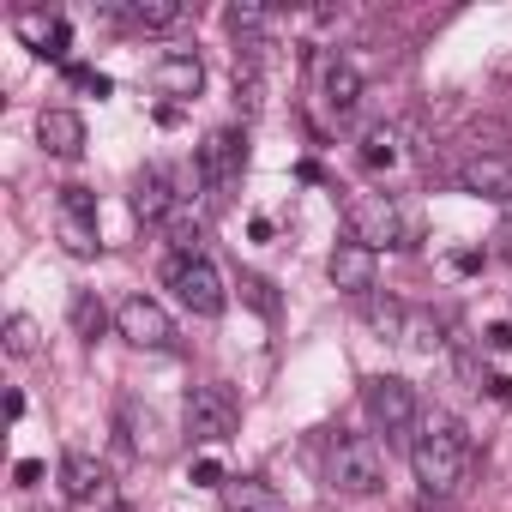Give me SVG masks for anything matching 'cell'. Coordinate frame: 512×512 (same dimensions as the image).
<instances>
[{"label":"cell","instance_id":"cell-1","mask_svg":"<svg viewBox=\"0 0 512 512\" xmlns=\"http://www.w3.org/2000/svg\"><path fill=\"white\" fill-rule=\"evenodd\" d=\"M410 464H416L422 494H434V500L458 494L464 476H470V434H464V422L446 416V410H428L416 422V434H410Z\"/></svg>","mask_w":512,"mask_h":512},{"label":"cell","instance_id":"cell-2","mask_svg":"<svg viewBox=\"0 0 512 512\" xmlns=\"http://www.w3.org/2000/svg\"><path fill=\"white\" fill-rule=\"evenodd\" d=\"M350 235L362 241V247H422V217H416V205H404V199H392V193H350Z\"/></svg>","mask_w":512,"mask_h":512},{"label":"cell","instance_id":"cell-3","mask_svg":"<svg viewBox=\"0 0 512 512\" xmlns=\"http://www.w3.org/2000/svg\"><path fill=\"white\" fill-rule=\"evenodd\" d=\"M326 482H332L338 494H350V500L380 494V482H386V452H380V440H374V434H332V446H326Z\"/></svg>","mask_w":512,"mask_h":512},{"label":"cell","instance_id":"cell-4","mask_svg":"<svg viewBox=\"0 0 512 512\" xmlns=\"http://www.w3.org/2000/svg\"><path fill=\"white\" fill-rule=\"evenodd\" d=\"M163 284H169V290L181 296V308L199 314V320H217L223 302H229V290H223V278H217V266L205 260V253H169V260H163Z\"/></svg>","mask_w":512,"mask_h":512},{"label":"cell","instance_id":"cell-5","mask_svg":"<svg viewBox=\"0 0 512 512\" xmlns=\"http://www.w3.org/2000/svg\"><path fill=\"white\" fill-rule=\"evenodd\" d=\"M362 410H368V422H374L386 440L416 434V422H422L416 392H410V380H398V374H374V380L362 386Z\"/></svg>","mask_w":512,"mask_h":512},{"label":"cell","instance_id":"cell-6","mask_svg":"<svg viewBox=\"0 0 512 512\" xmlns=\"http://www.w3.org/2000/svg\"><path fill=\"white\" fill-rule=\"evenodd\" d=\"M181 416H187V434H193V440H205V446L235 440V428H241V410H235L229 386H193V392H187V404H181Z\"/></svg>","mask_w":512,"mask_h":512},{"label":"cell","instance_id":"cell-7","mask_svg":"<svg viewBox=\"0 0 512 512\" xmlns=\"http://www.w3.org/2000/svg\"><path fill=\"white\" fill-rule=\"evenodd\" d=\"M193 175H199V193H205V205L217 211L223 199H229V187H235V175H241V139L223 127V133H211L205 145H199V157H193Z\"/></svg>","mask_w":512,"mask_h":512},{"label":"cell","instance_id":"cell-8","mask_svg":"<svg viewBox=\"0 0 512 512\" xmlns=\"http://www.w3.org/2000/svg\"><path fill=\"white\" fill-rule=\"evenodd\" d=\"M55 229H61V247L73 260H97V199L85 187H61V205H55Z\"/></svg>","mask_w":512,"mask_h":512},{"label":"cell","instance_id":"cell-9","mask_svg":"<svg viewBox=\"0 0 512 512\" xmlns=\"http://www.w3.org/2000/svg\"><path fill=\"white\" fill-rule=\"evenodd\" d=\"M115 326H121V338L139 344V350H169V344H175V320H169L151 296H127V302L115 308Z\"/></svg>","mask_w":512,"mask_h":512},{"label":"cell","instance_id":"cell-10","mask_svg":"<svg viewBox=\"0 0 512 512\" xmlns=\"http://www.w3.org/2000/svg\"><path fill=\"white\" fill-rule=\"evenodd\" d=\"M326 272H332V290H344V296H374L380 253H374V247H362V241L350 235V241H338V247H332Z\"/></svg>","mask_w":512,"mask_h":512},{"label":"cell","instance_id":"cell-11","mask_svg":"<svg viewBox=\"0 0 512 512\" xmlns=\"http://www.w3.org/2000/svg\"><path fill=\"white\" fill-rule=\"evenodd\" d=\"M175 205H181L175 175H169L163 163H145V169L133 175V217H139V223H169Z\"/></svg>","mask_w":512,"mask_h":512},{"label":"cell","instance_id":"cell-12","mask_svg":"<svg viewBox=\"0 0 512 512\" xmlns=\"http://www.w3.org/2000/svg\"><path fill=\"white\" fill-rule=\"evenodd\" d=\"M458 187L476 193V199L512 205V157H482V151H470V157L458 163Z\"/></svg>","mask_w":512,"mask_h":512},{"label":"cell","instance_id":"cell-13","mask_svg":"<svg viewBox=\"0 0 512 512\" xmlns=\"http://www.w3.org/2000/svg\"><path fill=\"white\" fill-rule=\"evenodd\" d=\"M320 103H326L338 121L356 115V103H362V73H356L344 55H326V61H320Z\"/></svg>","mask_w":512,"mask_h":512},{"label":"cell","instance_id":"cell-14","mask_svg":"<svg viewBox=\"0 0 512 512\" xmlns=\"http://www.w3.org/2000/svg\"><path fill=\"white\" fill-rule=\"evenodd\" d=\"M151 85H157V97H199V85H205V67H199V55L193 49H169L157 67H151Z\"/></svg>","mask_w":512,"mask_h":512},{"label":"cell","instance_id":"cell-15","mask_svg":"<svg viewBox=\"0 0 512 512\" xmlns=\"http://www.w3.org/2000/svg\"><path fill=\"white\" fill-rule=\"evenodd\" d=\"M37 139H43L49 157H79V151H85V115H73V109H43V115H37Z\"/></svg>","mask_w":512,"mask_h":512},{"label":"cell","instance_id":"cell-16","mask_svg":"<svg viewBox=\"0 0 512 512\" xmlns=\"http://www.w3.org/2000/svg\"><path fill=\"white\" fill-rule=\"evenodd\" d=\"M61 488H67V500H97V494H103V464H97L91 452L67 446V452H61Z\"/></svg>","mask_w":512,"mask_h":512},{"label":"cell","instance_id":"cell-17","mask_svg":"<svg viewBox=\"0 0 512 512\" xmlns=\"http://www.w3.org/2000/svg\"><path fill=\"white\" fill-rule=\"evenodd\" d=\"M223 500H229V512H284V494L266 476H229Z\"/></svg>","mask_w":512,"mask_h":512},{"label":"cell","instance_id":"cell-18","mask_svg":"<svg viewBox=\"0 0 512 512\" xmlns=\"http://www.w3.org/2000/svg\"><path fill=\"white\" fill-rule=\"evenodd\" d=\"M181 19H187L181 0H133V7H127V25L133 31H175Z\"/></svg>","mask_w":512,"mask_h":512},{"label":"cell","instance_id":"cell-19","mask_svg":"<svg viewBox=\"0 0 512 512\" xmlns=\"http://www.w3.org/2000/svg\"><path fill=\"white\" fill-rule=\"evenodd\" d=\"M223 25L235 31V43H266V25L272 19H266V7H247V0H241V7L223 13Z\"/></svg>","mask_w":512,"mask_h":512},{"label":"cell","instance_id":"cell-20","mask_svg":"<svg viewBox=\"0 0 512 512\" xmlns=\"http://www.w3.org/2000/svg\"><path fill=\"white\" fill-rule=\"evenodd\" d=\"M362 163H368V169H392V163H398V133H392L386 121L362 133Z\"/></svg>","mask_w":512,"mask_h":512},{"label":"cell","instance_id":"cell-21","mask_svg":"<svg viewBox=\"0 0 512 512\" xmlns=\"http://www.w3.org/2000/svg\"><path fill=\"white\" fill-rule=\"evenodd\" d=\"M103 326H109L103 302H97L91 290H73V332H79V338H103Z\"/></svg>","mask_w":512,"mask_h":512},{"label":"cell","instance_id":"cell-22","mask_svg":"<svg viewBox=\"0 0 512 512\" xmlns=\"http://www.w3.org/2000/svg\"><path fill=\"white\" fill-rule=\"evenodd\" d=\"M37 344H43L37 320H31V314H13V320H7V356L25 362V356H37Z\"/></svg>","mask_w":512,"mask_h":512},{"label":"cell","instance_id":"cell-23","mask_svg":"<svg viewBox=\"0 0 512 512\" xmlns=\"http://www.w3.org/2000/svg\"><path fill=\"white\" fill-rule=\"evenodd\" d=\"M368 320H374L380 338H398V344H404V320H410V308H404V302H374Z\"/></svg>","mask_w":512,"mask_h":512},{"label":"cell","instance_id":"cell-24","mask_svg":"<svg viewBox=\"0 0 512 512\" xmlns=\"http://www.w3.org/2000/svg\"><path fill=\"white\" fill-rule=\"evenodd\" d=\"M404 344H410V350H428V356H434V350H440L446 338H440L434 314H410V320H404Z\"/></svg>","mask_w":512,"mask_h":512},{"label":"cell","instance_id":"cell-25","mask_svg":"<svg viewBox=\"0 0 512 512\" xmlns=\"http://www.w3.org/2000/svg\"><path fill=\"white\" fill-rule=\"evenodd\" d=\"M67 79H73L79 91H91V97H109V91H115L109 73H91V67H67Z\"/></svg>","mask_w":512,"mask_h":512},{"label":"cell","instance_id":"cell-26","mask_svg":"<svg viewBox=\"0 0 512 512\" xmlns=\"http://www.w3.org/2000/svg\"><path fill=\"white\" fill-rule=\"evenodd\" d=\"M223 482H229V476H223L217 458H199V464H193V488H223Z\"/></svg>","mask_w":512,"mask_h":512},{"label":"cell","instance_id":"cell-27","mask_svg":"<svg viewBox=\"0 0 512 512\" xmlns=\"http://www.w3.org/2000/svg\"><path fill=\"white\" fill-rule=\"evenodd\" d=\"M13 476H19V488H37V482H43V464H37V458H19Z\"/></svg>","mask_w":512,"mask_h":512},{"label":"cell","instance_id":"cell-28","mask_svg":"<svg viewBox=\"0 0 512 512\" xmlns=\"http://www.w3.org/2000/svg\"><path fill=\"white\" fill-rule=\"evenodd\" d=\"M488 350H494V356H506V350H512V326H506V320H500V326H488Z\"/></svg>","mask_w":512,"mask_h":512},{"label":"cell","instance_id":"cell-29","mask_svg":"<svg viewBox=\"0 0 512 512\" xmlns=\"http://www.w3.org/2000/svg\"><path fill=\"white\" fill-rule=\"evenodd\" d=\"M494 260H512V217L494 229Z\"/></svg>","mask_w":512,"mask_h":512},{"label":"cell","instance_id":"cell-30","mask_svg":"<svg viewBox=\"0 0 512 512\" xmlns=\"http://www.w3.org/2000/svg\"><path fill=\"white\" fill-rule=\"evenodd\" d=\"M115 512H133V506H115Z\"/></svg>","mask_w":512,"mask_h":512}]
</instances>
